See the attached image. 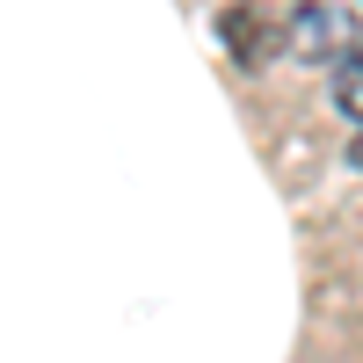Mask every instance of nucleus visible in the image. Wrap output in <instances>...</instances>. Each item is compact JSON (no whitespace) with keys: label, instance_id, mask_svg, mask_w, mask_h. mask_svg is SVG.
I'll use <instances>...</instances> for the list:
<instances>
[{"label":"nucleus","instance_id":"1","mask_svg":"<svg viewBox=\"0 0 363 363\" xmlns=\"http://www.w3.org/2000/svg\"><path fill=\"white\" fill-rule=\"evenodd\" d=\"M356 44H363V22L342 0H306L284 22V51H298V58H335V51H356Z\"/></svg>","mask_w":363,"mask_h":363},{"label":"nucleus","instance_id":"2","mask_svg":"<svg viewBox=\"0 0 363 363\" xmlns=\"http://www.w3.org/2000/svg\"><path fill=\"white\" fill-rule=\"evenodd\" d=\"M335 109L349 116V124H363V44L342 58V73H335Z\"/></svg>","mask_w":363,"mask_h":363},{"label":"nucleus","instance_id":"3","mask_svg":"<svg viewBox=\"0 0 363 363\" xmlns=\"http://www.w3.org/2000/svg\"><path fill=\"white\" fill-rule=\"evenodd\" d=\"M349 160H356V167H363V124H356V145H349Z\"/></svg>","mask_w":363,"mask_h":363}]
</instances>
